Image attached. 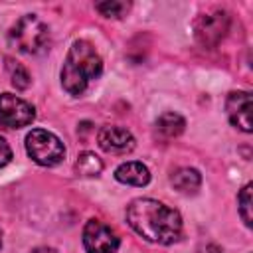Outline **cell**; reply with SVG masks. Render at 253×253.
Listing matches in <instances>:
<instances>
[{"label": "cell", "mask_w": 253, "mask_h": 253, "mask_svg": "<svg viewBox=\"0 0 253 253\" xmlns=\"http://www.w3.org/2000/svg\"><path fill=\"white\" fill-rule=\"evenodd\" d=\"M128 225L146 241L170 245L182 237L180 213L152 198H136L126 206Z\"/></svg>", "instance_id": "obj_1"}, {"label": "cell", "mask_w": 253, "mask_h": 253, "mask_svg": "<svg viewBox=\"0 0 253 253\" xmlns=\"http://www.w3.org/2000/svg\"><path fill=\"white\" fill-rule=\"evenodd\" d=\"M103 71V59L87 40H75L67 51L63 69H61V85L69 95H83L93 79H97Z\"/></svg>", "instance_id": "obj_2"}, {"label": "cell", "mask_w": 253, "mask_h": 253, "mask_svg": "<svg viewBox=\"0 0 253 253\" xmlns=\"http://www.w3.org/2000/svg\"><path fill=\"white\" fill-rule=\"evenodd\" d=\"M8 42L12 47L24 53H42L49 43V28L38 16L26 14L16 20L8 32Z\"/></svg>", "instance_id": "obj_3"}, {"label": "cell", "mask_w": 253, "mask_h": 253, "mask_svg": "<svg viewBox=\"0 0 253 253\" xmlns=\"http://www.w3.org/2000/svg\"><path fill=\"white\" fill-rule=\"evenodd\" d=\"M26 150L40 166H55L65 158L63 142L45 128H34L26 136Z\"/></svg>", "instance_id": "obj_4"}, {"label": "cell", "mask_w": 253, "mask_h": 253, "mask_svg": "<svg viewBox=\"0 0 253 253\" xmlns=\"http://www.w3.org/2000/svg\"><path fill=\"white\" fill-rule=\"evenodd\" d=\"M227 32H229V14L225 10L206 12V14L198 16L194 22L196 42L206 49L215 47L225 38Z\"/></svg>", "instance_id": "obj_5"}, {"label": "cell", "mask_w": 253, "mask_h": 253, "mask_svg": "<svg viewBox=\"0 0 253 253\" xmlns=\"http://www.w3.org/2000/svg\"><path fill=\"white\" fill-rule=\"evenodd\" d=\"M36 119V109L18 95H0V125L6 128H22L32 125Z\"/></svg>", "instance_id": "obj_6"}, {"label": "cell", "mask_w": 253, "mask_h": 253, "mask_svg": "<svg viewBox=\"0 0 253 253\" xmlns=\"http://www.w3.org/2000/svg\"><path fill=\"white\" fill-rule=\"evenodd\" d=\"M121 245L119 235L103 221L89 219L83 227V247L87 253H117Z\"/></svg>", "instance_id": "obj_7"}, {"label": "cell", "mask_w": 253, "mask_h": 253, "mask_svg": "<svg viewBox=\"0 0 253 253\" xmlns=\"http://www.w3.org/2000/svg\"><path fill=\"white\" fill-rule=\"evenodd\" d=\"M225 113L233 126L243 132H251V93L249 91H231L225 99Z\"/></svg>", "instance_id": "obj_8"}, {"label": "cell", "mask_w": 253, "mask_h": 253, "mask_svg": "<svg viewBox=\"0 0 253 253\" xmlns=\"http://www.w3.org/2000/svg\"><path fill=\"white\" fill-rule=\"evenodd\" d=\"M97 142L105 152L111 154H126L134 148V136L130 134V130L115 125L101 126V130L97 132Z\"/></svg>", "instance_id": "obj_9"}, {"label": "cell", "mask_w": 253, "mask_h": 253, "mask_svg": "<svg viewBox=\"0 0 253 253\" xmlns=\"http://www.w3.org/2000/svg\"><path fill=\"white\" fill-rule=\"evenodd\" d=\"M115 178L121 182V184H126V186H146L150 182V172L148 168L142 164V162H123L117 170H115Z\"/></svg>", "instance_id": "obj_10"}, {"label": "cell", "mask_w": 253, "mask_h": 253, "mask_svg": "<svg viewBox=\"0 0 253 253\" xmlns=\"http://www.w3.org/2000/svg\"><path fill=\"white\" fill-rule=\"evenodd\" d=\"M170 182L172 186L180 192V194H196L202 186V176L196 168H178L172 176H170Z\"/></svg>", "instance_id": "obj_11"}, {"label": "cell", "mask_w": 253, "mask_h": 253, "mask_svg": "<svg viewBox=\"0 0 253 253\" xmlns=\"http://www.w3.org/2000/svg\"><path fill=\"white\" fill-rule=\"evenodd\" d=\"M186 128V121L184 117H180L174 111H166L156 119V130L164 136V138H176L184 132Z\"/></svg>", "instance_id": "obj_12"}, {"label": "cell", "mask_w": 253, "mask_h": 253, "mask_svg": "<svg viewBox=\"0 0 253 253\" xmlns=\"http://www.w3.org/2000/svg\"><path fill=\"white\" fill-rule=\"evenodd\" d=\"M101 170H103V160L95 152L85 150L75 160V172L83 178H95L101 174Z\"/></svg>", "instance_id": "obj_13"}, {"label": "cell", "mask_w": 253, "mask_h": 253, "mask_svg": "<svg viewBox=\"0 0 253 253\" xmlns=\"http://www.w3.org/2000/svg\"><path fill=\"white\" fill-rule=\"evenodd\" d=\"M6 71H8L10 81H12V85H14L16 89H28V87H30L32 77H30L28 69H26L20 61H16V59H12V57H6Z\"/></svg>", "instance_id": "obj_14"}, {"label": "cell", "mask_w": 253, "mask_h": 253, "mask_svg": "<svg viewBox=\"0 0 253 253\" xmlns=\"http://www.w3.org/2000/svg\"><path fill=\"white\" fill-rule=\"evenodd\" d=\"M251 190H253V186H251V184H245V186H243V190H241V192H239V196H237L239 215H241V219H243V223H245L247 227H251V223H253V215H251L253 196H251Z\"/></svg>", "instance_id": "obj_15"}, {"label": "cell", "mask_w": 253, "mask_h": 253, "mask_svg": "<svg viewBox=\"0 0 253 253\" xmlns=\"http://www.w3.org/2000/svg\"><path fill=\"white\" fill-rule=\"evenodd\" d=\"M128 8H130L128 2H101L95 6V10L105 18H123Z\"/></svg>", "instance_id": "obj_16"}, {"label": "cell", "mask_w": 253, "mask_h": 253, "mask_svg": "<svg viewBox=\"0 0 253 253\" xmlns=\"http://www.w3.org/2000/svg\"><path fill=\"white\" fill-rule=\"evenodd\" d=\"M10 160H12V148H10V144L0 136V168H4Z\"/></svg>", "instance_id": "obj_17"}, {"label": "cell", "mask_w": 253, "mask_h": 253, "mask_svg": "<svg viewBox=\"0 0 253 253\" xmlns=\"http://www.w3.org/2000/svg\"><path fill=\"white\" fill-rule=\"evenodd\" d=\"M202 253H223V251H221V249H219L217 245H206Z\"/></svg>", "instance_id": "obj_18"}, {"label": "cell", "mask_w": 253, "mask_h": 253, "mask_svg": "<svg viewBox=\"0 0 253 253\" xmlns=\"http://www.w3.org/2000/svg\"><path fill=\"white\" fill-rule=\"evenodd\" d=\"M30 253H57V251L51 249V247H36V249H32Z\"/></svg>", "instance_id": "obj_19"}, {"label": "cell", "mask_w": 253, "mask_h": 253, "mask_svg": "<svg viewBox=\"0 0 253 253\" xmlns=\"http://www.w3.org/2000/svg\"><path fill=\"white\" fill-rule=\"evenodd\" d=\"M0 247H2V231H0Z\"/></svg>", "instance_id": "obj_20"}]
</instances>
